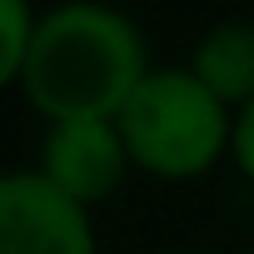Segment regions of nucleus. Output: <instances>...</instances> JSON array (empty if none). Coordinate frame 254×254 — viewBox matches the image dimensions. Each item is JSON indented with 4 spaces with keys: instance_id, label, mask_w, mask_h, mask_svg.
<instances>
[{
    "instance_id": "1",
    "label": "nucleus",
    "mask_w": 254,
    "mask_h": 254,
    "mask_svg": "<svg viewBox=\"0 0 254 254\" xmlns=\"http://www.w3.org/2000/svg\"><path fill=\"white\" fill-rule=\"evenodd\" d=\"M145 75L150 65L135 20L95 0H75L35 20L20 85L30 105L55 125V120H115Z\"/></svg>"
},
{
    "instance_id": "2",
    "label": "nucleus",
    "mask_w": 254,
    "mask_h": 254,
    "mask_svg": "<svg viewBox=\"0 0 254 254\" xmlns=\"http://www.w3.org/2000/svg\"><path fill=\"white\" fill-rule=\"evenodd\" d=\"M115 125L130 150V165L160 180L204 175L234 140L229 105L194 70H150L115 115Z\"/></svg>"
},
{
    "instance_id": "3",
    "label": "nucleus",
    "mask_w": 254,
    "mask_h": 254,
    "mask_svg": "<svg viewBox=\"0 0 254 254\" xmlns=\"http://www.w3.org/2000/svg\"><path fill=\"white\" fill-rule=\"evenodd\" d=\"M0 254H95L85 204L60 194L40 170L0 175Z\"/></svg>"
},
{
    "instance_id": "4",
    "label": "nucleus",
    "mask_w": 254,
    "mask_h": 254,
    "mask_svg": "<svg viewBox=\"0 0 254 254\" xmlns=\"http://www.w3.org/2000/svg\"><path fill=\"white\" fill-rule=\"evenodd\" d=\"M125 165H130V150L115 120H55L40 150V175L75 204L105 199L125 180Z\"/></svg>"
},
{
    "instance_id": "5",
    "label": "nucleus",
    "mask_w": 254,
    "mask_h": 254,
    "mask_svg": "<svg viewBox=\"0 0 254 254\" xmlns=\"http://www.w3.org/2000/svg\"><path fill=\"white\" fill-rule=\"evenodd\" d=\"M224 105L244 110L254 100V25H214L190 65Z\"/></svg>"
},
{
    "instance_id": "6",
    "label": "nucleus",
    "mask_w": 254,
    "mask_h": 254,
    "mask_svg": "<svg viewBox=\"0 0 254 254\" xmlns=\"http://www.w3.org/2000/svg\"><path fill=\"white\" fill-rule=\"evenodd\" d=\"M35 20L25 0H0V90H5L20 70H25V50H30Z\"/></svg>"
},
{
    "instance_id": "7",
    "label": "nucleus",
    "mask_w": 254,
    "mask_h": 254,
    "mask_svg": "<svg viewBox=\"0 0 254 254\" xmlns=\"http://www.w3.org/2000/svg\"><path fill=\"white\" fill-rule=\"evenodd\" d=\"M229 145H234V160H239V170L254 180V100H249V105L234 115V140H229Z\"/></svg>"
}]
</instances>
